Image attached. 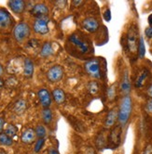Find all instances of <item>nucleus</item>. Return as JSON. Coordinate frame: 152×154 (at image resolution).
I'll use <instances>...</instances> for the list:
<instances>
[{"mask_svg": "<svg viewBox=\"0 0 152 154\" xmlns=\"http://www.w3.org/2000/svg\"><path fill=\"white\" fill-rule=\"evenodd\" d=\"M49 21L50 18L48 16H42L38 17L35 20L34 24H33V29L35 32L38 35H46L49 32Z\"/></svg>", "mask_w": 152, "mask_h": 154, "instance_id": "423d86ee", "label": "nucleus"}, {"mask_svg": "<svg viewBox=\"0 0 152 154\" xmlns=\"http://www.w3.org/2000/svg\"><path fill=\"white\" fill-rule=\"evenodd\" d=\"M4 125H5V122H4V119L0 117V134H1V132L3 130V127H4Z\"/></svg>", "mask_w": 152, "mask_h": 154, "instance_id": "72a5a7b5", "label": "nucleus"}, {"mask_svg": "<svg viewBox=\"0 0 152 154\" xmlns=\"http://www.w3.org/2000/svg\"><path fill=\"white\" fill-rule=\"evenodd\" d=\"M0 144L3 146H11L13 144V140L5 133H1L0 134Z\"/></svg>", "mask_w": 152, "mask_h": 154, "instance_id": "b1692460", "label": "nucleus"}, {"mask_svg": "<svg viewBox=\"0 0 152 154\" xmlns=\"http://www.w3.org/2000/svg\"><path fill=\"white\" fill-rule=\"evenodd\" d=\"M149 71L147 69H143L142 71H141L139 72V74L137 75L136 77V80H135V83H134V85L135 87H137V88H139V87H142L146 82L147 81L148 77H149Z\"/></svg>", "mask_w": 152, "mask_h": 154, "instance_id": "4468645a", "label": "nucleus"}, {"mask_svg": "<svg viewBox=\"0 0 152 154\" xmlns=\"http://www.w3.org/2000/svg\"><path fill=\"white\" fill-rule=\"evenodd\" d=\"M3 72H4V69H3V67H2V65L0 64V76H1V75L3 74Z\"/></svg>", "mask_w": 152, "mask_h": 154, "instance_id": "58836bf2", "label": "nucleus"}, {"mask_svg": "<svg viewBox=\"0 0 152 154\" xmlns=\"http://www.w3.org/2000/svg\"><path fill=\"white\" fill-rule=\"evenodd\" d=\"M53 54V48L50 42H45L40 50V56L43 58H48Z\"/></svg>", "mask_w": 152, "mask_h": 154, "instance_id": "6ab92c4d", "label": "nucleus"}, {"mask_svg": "<svg viewBox=\"0 0 152 154\" xmlns=\"http://www.w3.org/2000/svg\"><path fill=\"white\" fill-rule=\"evenodd\" d=\"M37 97H38V100L39 102L41 104V106L44 108V109H48L50 104H51V96L50 94V92L45 89V88H42L39 89L37 92Z\"/></svg>", "mask_w": 152, "mask_h": 154, "instance_id": "1a4fd4ad", "label": "nucleus"}, {"mask_svg": "<svg viewBox=\"0 0 152 154\" xmlns=\"http://www.w3.org/2000/svg\"><path fill=\"white\" fill-rule=\"evenodd\" d=\"M144 154H152V149L150 148H147L146 149V151L144 152Z\"/></svg>", "mask_w": 152, "mask_h": 154, "instance_id": "4c0bfd02", "label": "nucleus"}, {"mask_svg": "<svg viewBox=\"0 0 152 154\" xmlns=\"http://www.w3.org/2000/svg\"><path fill=\"white\" fill-rule=\"evenodd\" d=\"M31 13L33 14L36 18L42 17V16H48L49 15V8L43 3L36 4L32 8Z\"/></svg>", "mask_w": 152, "mask_h": 154, "instance_id": "9b49d317", "label": "nucleus"}, {"mask_svg": "<svg viewBox=\"0 0 152 154\" xmlns=\"http://www.w3.org/2000/svg\"><path fill=\"white\" fill-rule=\"evenodd\" d=\"M48 154H60V153H59V151H58L56 149L50 148V149L48 150Z\"/></svg>", "mask_w": 152, "mask_h": 154, "instance_id": "2f4dec72", "label": "nucleus"}, {"mask_svg": "<svg viewBox=\"0 0 152 154\" xmlns=\"http://www.w3.org/2000/svg\"><path fill=\"white\" fill-rule=\"evenodd\" d=\"M31 34V28L26 23H20L15 25L13 29V35L16 41L23 42L29 37Z\"/></svg>", "mask_w": 152, "mask_h": 154, "instance_id": "39448f33", "label": "nucleus"}, {"mask_svg": "<svg viewBox=\"0 0 152 154\" xmlns=\"http://www.w3.org/2000/svg\"><path fill=\"white\" fill-rule=\"evenodd\" d=\"M12 18L5 8H0V29H8L12 24Z\"/></svg>", "mask_w": 152, "mask_h": 154, "instance_id": "6e6552de", "label": "nucleus"}, {"mask_svg": "<svg viewBox=\"0 0 152 154\" xmlns=\"http://www.w3.org/2000/svg\"><path fill=\"white\" fill-rule=\"evenodd\" d=\"M73 4H74V6H76V7H79L80 5L83 4V1H79V0H75V1H73Z\"/></svg>", "mask_w": 152, "mask_h": 154, "instance_id": "c9c22d12", "label": "nucleus"}, {"mask_svg": "<svg viewBox=\"0 0 152 154\" xmlns=\"http://www.w3.org/2000/svg\"><path fill=\"white\" fill-rule=\"evenodd\" d=\"M82 27L87 32H94L99 28V23H98V20L94 18H86L82 21Z\"/></svg>", "mask_w": 152, "mask_h": 154, "instance_id": "9d476101", "label": "nucleus"}, {"mask_svg": "<svg viewBox=\"0 0 152 154\" xmlns=\"http://www.w3.org/2000/svg\"><path fill=\"white\" fill-rule=\"evenodd\" d=\"M117 119H118V111H117V109H110V111L108 112L107 116L105 118V128L112 127L115 125Z\"/></svg>", "mask_w": 152, "mask_h": 154, "instance_id": "2eb2a0df", "label": "nucleus"}, {"mask_svg": "<svg viewBox=\"0 0 152 154\" xmlns=\"http://www.w3.org/2000/svg\"><path fill=\"white\" fill-rule=\"evenodd\" d=\"M17 132H18L17 127L15 125H8L7 126V128L5 129V134L8 135V137H10L11 138L16 136Z\"/></svg>", "mask_w": 152, "mask_h": 154, "instance_id": "393cba45", "label": "nucleus"}, {"mask_svg": "<svg viewBox=\"0 0 152 154\" xmlns=\"http://www.w3.org/2000/svg\"><path fill=\"white\" fill-rule=\"evenodd\" d=\"M42 119H43V122H44L46 125H50L51 123V121L53 119V114H52V112L50 108L44 109L42 111Z\"/></svg>", "mask_w": 152, "mask_h": 154, "instance_id": "4be33fe9", "label": "nucleus"}, {"mask_svg": "<svg viewBox=\"0 0 152 154\" xmlns=\"http://www.w3.org/2000/svg\"><path fill=\"white\" fill-rule=\"evenodd\" d=\"M35 66L30 59H25L24 61V75L26 78H31L34 74Z\"/></svg>", "mask_w": 152, "mask_h": 154, "instance_id": "a211bd4d", "label": "nucleus"}, {"mask_svg": "<svg viewBox=\"0 0 152 154\" xmlns=\"http://www.w3.org/2000/svg\"><path fill=\"white\" fill-rule=\"evenodd\" d=\"M121 126H116L109 135V142L114 146H118L119 141H121Z\"/></svg>", "mask_w": 152, "mask_h": 154, "instance_id": "f3484780", "label": "nucleus"}, {"mask_svg": "<svg viewBox=\"0 0 152 154\" xmlns=\"http://www.w3.org/2000/svg\"><path fill=\"white\" fill-rule=\"evenodd\" d=\"M84 69L86 72L94 79H100L102 77L101 64L97 59H92L86 61L84 64Z\"/></svg>", "mask_w": 152, "mask_h": 154, "instance_id": "f03ea898", "label": "nucleus"}, {"mask_svg": "<svg viewBox=\"0 0 152 154\" xmlns=\"http://www.w3.org/2000/svg\"><path fill=\"white\" fill-rule=\"evenodd\" d=\"M35 132H36L37 137H38V138H44L47 134L46 128L43 125H37L35 129Z\"/></svg>", "mask_w": 152, "mask_h": 154, "instance_id": "a878e982", "label": "nucleus"}, {"mask_svg": "<svg viewBox=\"0 0 152 154\" xmlns=\"http://www.w3.org/2000/svg\"><path fill=\"white\" fill-rule=\"evenodd\" d=\"M115 96H116V88H115V85H112L107 90V97L109 100H113Z\"/></svg>", "mask_w": 152, "mask_h": 154, "instance_id": "c85d7f7f", "label": "nucleus"}, {"mask_svg": "<svg viewBox=\"0 0 152 154\" xmlns=\"http://www.w3.org/2000/svg\"><path fill=\"white\" fill-rule=\"evenodd\" d=\"M133 109L132 98L130 96H125L121 102V106L118 111V120L121 125H125L130 119Z\"/></svg>", "mask_w": 152, "mask_h": 154, "instance_id": "f257e3e1", "label": "nucleus"}, {"mask_svg": "<svg viewBox=\"0 0 152 154\" xmlns=\"http://www.w3.org/2000/svg\"><path fill=\"white\" fill-rule=\"evenodd\" d=\"M63 76V69L60 65H54L48 71L47 78L51 83L59 82Z\"/></svg>", "mask_w": 152, "mask_h": 154, "instance_id": "0eeeda50", "label": "nucleus"}, {"mask_svg": "<svg viewBox=\"0 0 152 154\" xmlns=\"http://www.w3.org/2000/svg\"><path fill=\"white\" fill-rule=\"evenodd\" d=\"M139 38L140 37H138V32L136 26L132 25L130 27L127 34V47L131 53H135L137 51Z\"/></svg>", "mask_w": 152, "mask_h": 154, "instance_id": "20e7f679", "label": "nucleus"}, {"mask_svg": "<svg viewBox=\"0 0 152 154\" xmlns=\"http://www.w3.org/2000/svg\"><path fill=\"white\" fill-rule=\"evenodd\" d=\"M147 20H148V23H149V27H152V14L149 15Z\"/></svg>", "mask_w": 152, "mask_h": 154, "instance_id": "e433bc0d", "label": "nucleus"}, {"mask_svg": "<svg viewBox=\"0 0 152 154\" xmlns=\"http://www.w3.org/2000/svg\"><path fill=\"white\" fill-rule=\"evenodd\" d=\"M145 35L147 38H152V27H147L145 30Z\"/></svg>", "mask_w": 152, "mask_h": 154, "instance_id": "7c9ffc66", "label": "nucleus"}, {"mask_svg": "<svg viewBox=\"0 0 152 154\" xmlns=\"http://www.w3.org/2000/svg\"><path fill=\"white\" fill-rule=\"evenodd\" d=\"M137 53L140 59H143L146 54V47H145V41L143 37L139 38V43H138V48H137Z\"/></svg>", "mask_w": 152, "mask_h": 154, "instance_id": "5701e85b", "label": "nucleus"}, {"mask_svg": "<svg viewBox=\"0 0 152 154\" xmlns=\"http://www.w3.org/2000/svg\"><path fill=\"white\" fill-rule=\"evenodd\" d=\"M9 8L16 14H21L25 9V2L23 0H11L8 3Z\"/></svg>", "mask_w": 152, "mask_h": 154, "instance_id": "f8f14e48", "label": "nucleus"}, {"mask_svg": "<svg viewBox=\"0 0 152 154\" xmlns=\"http://www.w3.org/2000/svg\"><path fill=\"white\" fill-rule=\"evenodd\" d=\"M121 90L125 96H128V94L131 91V81H130L129 73L127 71H125L123 74V78L121 83Z\"/></svg>", "mask_w": 152, "mask_h": 154, "instance_id": "dca6fc26", "label": "nucleus"}, {"mask_svg": "<svg viewBox=\"0 0 152 154\" xmlns=\"http://www.w3.org/2000/svg\"><path fill=\"white\" fill-rule=\"evenodd\" d=\"M88 89L91 93L92 94H96L99 90V86H98V84L97 82H91L88 85Z\"/></svg>", "mask_w": 152, "mask_h": 154, "instance_id": "bb28decb", "label": "nucleus"}, {"mask_svg": "<svg viewBox=\"0 0 152 154\" xmlns=\"http://www.w3.org/2000/svg\"><path fill=\"white\" fill-rule=\"evenodd\" d=\"M27 109V102L24 100H18L13 107V111L16 114H23Z\"/></svg>", "mask_w": 152, "mask_h": 154, "instance_id": "aec40b11", "label": "nucleus"}, {"mask_svg": "<svg viewBox=\"0 0 152 154\" xmlns=\"http://www.w3.org/2000/svg\"><path fill=\"white\" fill-rule=\"evenodd\" d=\"M52 97H53V100H55V102L58 104H63L64 100H66L64 92L60 88H55L52 91Z\"/></svg>", "mask_w": 152, "mask_h": 154, "instance_id": "412c9836", "label": "nucleus"}, {"mask_svg": "<svg viewBox=\"0 0 152 154\" xmlns=\"http://www.w3.org/2000/svg\"><path fill=\"white\" fill-rule=\"evenodd\" d=\"M36 137H37V135H36L35 130L33 128H27L23 132L21 139L24 144H32L33 142H35Z\"/></svg>", "mask_w": 152, "mask_h": 154, "instance_id": "ddd939ff", "label": "nucleus"}, {"mask_svg": "<svg viewBox=\"0 0 152 154\" xmlns=\"http://www.w3.org/2000/svg\"><path fill=\"white\" fill-rule=\"evenodd\" d=\"M105 19L108 21V20H110V10L109 9H107L105 13Z\"/></svg>", "mask_w": 152, "mask_h": 154, "instance_id": "473e14b6", "label": "nucleus"}, {"mask_svg": "<svg viewBox=\"0 0 152 154\" xmlns=\"http://www.w3.org/2000/svg\"><path fill=\"white\" fill-rule=\"evenodd\" d=\"M3 85H4V82H3V80L2 79H0V88L3 86Z\"/></svg>", "mask_w": 152, "mask_h": 154, "instance_id": "ea45409f", "label": "nucleus"}, {"mask_svg": "<svg viewBox=\"0 0 152 154\" xmlns=\"http://www.w3.org/2000/svg\"><path fill=\"white\" fill-rule=\"evenodd\" d=\"M147 96H148L150 98H152V84L149 85V87L147 88Z\"/></svg>", "mask_w": 152, "mask_h": 154, "instance_id": "f704fd0d", "label": "nucleus"}, {"mask_svg": "<svg viewBox=\"0 0 152 154\" xmlns=\"http://www.w3.org/2000/svg\"><path fill=\"white\" fill-rule=\"evenodd\" d=\"M146 111L148 113H152V98H149L146 104Z\"/></svg>", "mask_w": 152, "mask_h": 154, "instance_id": "c756f323", "label": "nucleus"}, {"mask_svg": "<svg viewBox=\"0 0 152 154\" xmlns=\"http://www.w3.org/2000/svg\"><path fill=\"white\" fill-rule=\"evenodd\" d=\"M44 141H45L44 138H38V140L36 142V144H35V149H34L35 152L40 151V149H42L43 145H44Z\"/></svg>", "mask_w": 152, "mask_h": 154, "instance_id": "cd10ccee", "label": "nucleus"}, {"mask_svg": "<svg viewBox=\"0 0 152 154\" xmlns=\"http://www.w3.org/2000/svg\"><path fill=\"white\" fill-rule=\"evenodd\" d=\"M68 40L71 45L77 48L78 51L81 54L87 53L90 49V44L81 36V35L73 34L69 36Z\"/></svg>", "mask_w": 152, "mask_h": 154, "instance_id": "7ed1b4c3", "label": "nucleus"}]
</instances>
